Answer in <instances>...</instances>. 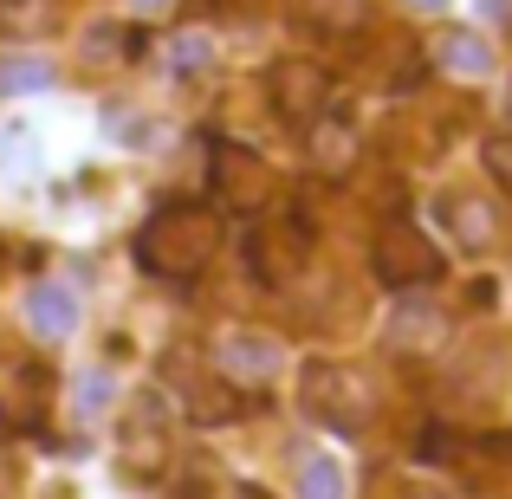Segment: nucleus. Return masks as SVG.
<instances>
[{
    "instance_id": "1",
    "label": "nucleus",
    "mask_w": 512,
    "mask_h": 499,
    "mask_svg": "<svg viewBox=\"0 0 512 499\" xmlns=\"http://www.w3.org/2000/svg\"><path fill=\"white\" fill-rule=\"evenodd\" d=\"M221 253V214L201 201H163L137 227V266L156 279H195Z\"/></svg>"
},
{
    "instance_id": "2",
    "label": "nucleus",
    "mask_w": 512,
    "mask_h": 499,
    "mask_svg": "<svg viewBox=\"0 0 512 499\" xmlns=\"http://www.w3.org/2000/svg\"><path fill=\"white\" fill-rule=\"evenodd\" d=\"M299 402H305V415H312V422L338 428V435H363V428L376 422V383L357 370V363H338V357L305 363Z\"/></svg>"
},
{
    "instance_id": "3",
    "label": "nucleus",
    "mask_w": 512,
    "mask_h": 499,
    "mask_svg": "<svg viewBox=\"0 0 512 499\" xmlns=\"http://www.w3.org/2000/svg\"><path fill=\"white\" fill-rule=\"evenodd\" d=\"M370 266H376V279L383 286H396V292H409V286H428V279H441V247L422 234L415 221H383L376 227V240H370Z\"/></svg>"
},
{
    "instance_id": "4",
    "label": "nucleus",
    "mask_w": 512,
    "mask_h": 499,
    "mask_svg": "<svg viewBox=\"0 0 512 499\" xmlns=\"http://www.w3.org/2000/svg\"><path fill=\"white\" fill-rule=\"evenodd\" d=\"M169 415L175 409L163 402V389H137L130 409H124V422H117V461H124L137 480L163 474V461H169Z\"/></svg>"
},
{
    "instance_id": "5",
    "label": "nucleus",
    "mask_w": 512,
    "mask_h": 499,
    "mask_svg": "<svg viewBox=\"0 0 512 499\" xmlns=\"http://www.w3.org/2000/svg\"><path fill=\"white\" fill-rule=\"evenodd\" d=\"M279 363H286V350H279V337H266V331H221L214 337V376L234 383L240 396L273 389Z\"/></svg>"
},
{
    "instance_id": "6",
    "label": "nucleus",
    "mask_w": 512,
    "mask_h": 499,
    "mask_svg": "<svg viewBox=\"0 0 512 499\" xmlns=\"http://www.w3.org/2000/svg\"><path fill=\"white\" fill-rule=\"evenodd\" d=\"M214 201L234 214H260L273 201V169L247 143H214Z\"/></svg>"
},
{
    "instance_id": "7",
    "label": "nucleus",
    "mask_w": 512,
    "mask_h": 499,
    "mask_svg": "<svg viewBox=\"0 0 512 499\" xmlns=\"http://www.w3.org/2000/svg\"><path fill=\"white\" fill-rule=\"evenodd\" d=\"M247 266L260 286H292L312 266V234L299 221H260L247 234Z\"/></svg>"
},
{
    "instance_id": "8",
    "label": "nucleus",
    "mask_w": 512,
    "mask_h": 499,
    "mask_svg": "<svg viewBox=\"0 0 512 499\" xmlns=\"http://www.w3.org/2000/svg\"><path fill=\"white\" fill-rule=\"evenodd\" d=\"M52 402V370L26 350H0V428H39Z\"/></svg>"
},
{
    "instance_id": "9",
    "label": "nucleus",
    "mask_w": 512,
    "mask_h": 499,
    "mask_svg": "<svg viewBox=\"0 0 512 499\" xmlns=\"http://www.w3.org/2000/svg\"><path fill=\"white\" fill-rule=\"evenodd\" d=\"M266 91H273V111L286 117V124H318L325 104H331V78H325V65H312V59H279L273 78H266Z\"/></svg>"
},
{
    "instance_id": "10",
    "label": "nucleus",
    "mask_w": 512,
    "mask_h": 499,
    "mask_svg": "<svg viewBox=\"0 0 512 499\" xmlns=\"http://www.w3.org/2000/svg\"><path fill=\"white\" fill-rule=\"evenodd\" d=\"M26 325L39 337H72L78 331V292L65 279H33L26 292Z\"/></svg>"
},
{
    "instance_id": "11",
    "label": "nucleus",
    "mask_w": 512,
    "mask_h": 499,
    "mask_svg": "<svg viewBox=\"0 0 512 499\" xmlns=\"http://www.w3.org/2000/svg\"><path fill=\"white\" fill-rule=\"evenodd\" d=\"M441 221H448V234L461 240L467 253H480V247H493V234H500V214L487 208L480 195H441Z\"/></svg>"
},
{
    "instance_id": "12",
    "label": "nucleus",
    "mask_w": 512,
    "mask_h": 499,
    "mask_svg": "<svg viewBox=\"0 0 512 499\" xmlns=\"http://www.w3.org/2000/svg\"><path fill=\"white\" fill-rule=\"evenodd\" d=\"M305 150H312L318 175H350V163H357V130L325 111L318 124H305Z\"/></svg>"
},
{
    "instance_id": "13",
    "label": "nucleus",
    "mask_w": 512,
    "mask_h": 499,
    "mask_svg": "<svg viewBox=\"0 0 512 499\" xmlns=\"http://www.w3.org/2000/svg\"><path fill=\"white\" fill-rule=\"evenodd\" d=\"M435 65L441 72H461V78H487L493 72V52L480 33H467V26H448V33L435 39Z\"/></svg>"
},
{
    "instance_id": "14",
    "label": "nucleus",
    "mask_w": 512,
    "mask_h": 499,
    "mask_svg": "<svg viewBox=\"0 0 512 499\" xmlns=\"http://www.w3.org/2000/svg\"><path fill=\"white\" fill-rule=\"evenodd\" d=\"M59 0H0V33L7 39H46L59 26Z\"/></svg>"
},
{
    "instance_id": "15",
    "label": "nucleus",
    "mask_w": 512,
    "mask_h": 499,
    "mask_svg": "<svg viewBox=\"0 0 512 499\" xmlns=\"http://www.w3.org/2000/svg\"><path fill=\"white\" fill-rule=\"evenodd\" d=\"M299 13L318 33H357V26L370 20V0H299Z\"/></svg>"
},
{
    "instance_id": "16",
    "label": "nucleus",
    "mask_w": 512,
    "mask_h": 499,
    "mask_svg": "<svg viewBox=\"0 0 512 499\" xmlns=\"http://www.w3.org/2000/svg\"><path fill=\"white\" fill-rule=\"evenodd\" d=\"M46 85H52L46 59H26V52H7V59H0V98H26V91H46Z\"/></svg>"
},
{
    "instance_id": "17",
    "label": "nucleus",
    "mask_w": 512,
    "mask_h": 499,
    "mask_svg": "<svg viewBox=\"0 0 512 499\" xmlns=\"http://www.w3.org/2000/svg\"><path fill=\"white\" fill-rule=\"evenodd\" d=\"M299 499H344V467L331 454H299Z\"/></svg>"
},
{
    "instance_id": "18",
    "label": "nucleus",
    "mask_w": 512,
    "mask_h": 499,
    "mask_svg": "<svg viewBox=\"0 0 512 499\" xmlns=\"http://www.w3.org/2000/svg\"><path fill=\"white\" fill-rule=\"evenodd\" d=\"M441 331H448V325H441L435 305H409V312L389 325V344H396V350H422V344H435Z\"/></svg>"
},
{
    "instance_id": "19",
    "label": "nucleus",
    "mask_w": 512,
    "mask_h": 499,
    "mask_svg": "<svg viewBox=\"0 0 512 499\" xmlns=\"http://www.w3.org/2000/svg\"><path fill=\"white\" fill-rule=\"evenodd\" d=\"M208 59H214V39L208 33H175L169 39V65H175V72H201Z\"/></svg>"
},
{
    "instance_id": "20",
    "label": "nucleus",
    "mask_w": 512,
    "mask_h": 499,
    "mask_svg": "<svg viewBox=\"0 0 512 499\" xmlns=\"http://www.w3.org/2000/svg\"><path fill=\"white\" fill-rule=\"evenodd\" d=\"M104 396H111V376H85V383H78V415H85V422H98V409H104Z\"/></svg>"
},
{
    "instance_id": "21",
    "label": "nucleus",
    "mask_w": 512,
    "mask_h": 499,
    "mask_svg": "<svg viewBox=\"0 0 512 499\" xmlns=\"http://www.w3.org/2000/svg\"><path fill=\"white\" fill-rule=\"evenodd\" d=\"M85 46H91V59H124L117 46H130V33H124V26H91Z\"/></svg>"
},
{
    "instance_id": "22",
    "label": "nucleus",
    "mask_w": 512,
    "mask_h": 499,
    "mask_svg": "<svg viewBox=\"0 0 512 499\" xmlns=\"http://www.w3.org/2000/svg\"><path fill=\"white\" fill-rule=\"evenodd\" d=\"M487 169H493L500 188H512V130H500V137L487 143Z\"/></svg>"
},
{
    "instance_id": "23",
    "label": "nucleus",
    "mask_w": 512,
    "mask_h": 499,
    "mask_svg": "<svg viewBox=\"0 0 512 499\" xmlns=\"http://www.w3.org/2000/svg\"><path fill=\"white\" fill-rule=\"evenodd\" d=\"M487 13L493 20H512V0H487Z\"/></svg>"
},
{
    "instance_id": "24",
    "label": "nucleus",
    "mask_w": 512,
    "mask_h": 499,
    "mask_svg": "<svg viewBox=\"0 0 512 499\" xmlns=\"http://www.w3.org/2000/svg\"><path fill=\"white\" fill-rule=\"evenodd\" d=\"M137 7H143V13H163V7H175V0H137Z\"/></svg>"
},
{
    "instance_id": "25",
    "label": "nucleus",
    "mask_w": 512,
    "mask_h": 499,
    "mask_svg": "<svg viewBox=\"0 0 512 499\" xmlns=\"http://www.w3.org/2000/svg\"><path fill=\"white\" fill-rule=\"evenodd\" d=\"M415 7H422V13H435V7H448V0H415Z\"/></svg>"
},
{
    "instance_id": "26",
    "label": "nucleus",
    "mask_w": 512,
    "mask_h": 499,
    "mask_svg": "<svg viewBox=\"0 0 512 499\" xmlns=\"http://www.w3.org/2000/svg\"><path fill=\"white\" fill-rule=\"evenodd\" d=\"M409 499H435V493H409Z\"/></svg>"
}]
</instances>
